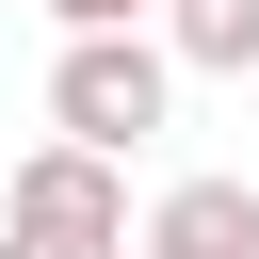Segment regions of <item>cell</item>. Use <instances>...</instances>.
Wrapping results in <instances>:
<instances>
[{
    "label": "cell",
    "instance_id": "cell-4",
    "mask_svg": "<svg viewBox=\"0 0 259 259\" xmlns=\"http://www.w3.org/2000/svg\"><path fill=\"white\" fill-rule=\"evenodd\" d=\"M178 81H259V0H162Z\"/></svg>",
    "mask_w": 259,
    "mask_h": 259
},
{
    "label": "cell",
    "instance_id": "cell-3",
    "mask_svg": "<svg viewBox=\"0 0 259 259\" xmlns=\"http://www.w3.org/2000/svg\"><path fill=\"white\" fill-rule=\"evenodd\" d=\"M130 259H259V178H227V162L162 178V194H146V243H130Z\"/></svg>",
    "mask_w": 259,
    "mask_h": 259
},
{
    "label": "cell",
    "instance_id": "cell-5",
    "mask_svg": "<svg viewBox=\"0 0 259 259\" xmlns=\"http://www.w3.org/2000/svg\"><path fill=\"white\" fill-rule=\"evenodd\" d=\"M49 16H65V49L81 32H162V0H49Z\"/></svg>",
    "mask_w": 259,
    "mask_h": 259
},
{
    "label": "cell",
    "instance_id": "cell-2",
    "mask_svg": "<svg viewBox=\"0 0 259 259\" xmlns=\"http://www.w3.org/2000/svg\"><path fill=\"white\" fill-rule=\"evenodd\" d=\"M146 210H130V162H81V146H32L0 178V259H130Z\"/></svg>",
    "mask_w": 259,
    "mask_h": 259
},
{
    "label": "cell",
    "instance_id": "cell-1",
    "mask_svg": "<svg viewBox=\"0 0 259 259\" xmlns=\"http://www.w3.org/2000/svg\"><path fill=\"white\" fill-rule=\"evenodd\" d=\"M162 113H178V49H162V32H81V49H49V146L130 162Z\"/></svg>",
    "mask_w": 259,
    "mask_h": 259
}]
</instances>
